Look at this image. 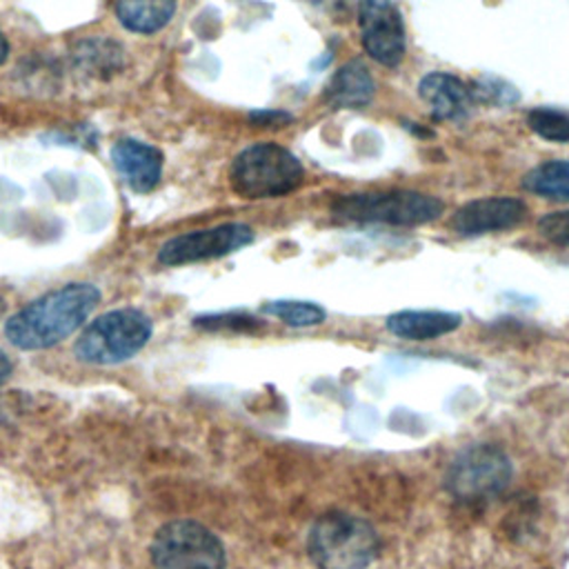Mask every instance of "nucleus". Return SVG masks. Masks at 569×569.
I'll return each mask as SVG.
<instances>
[{
	"mask_svg": "<svg viewBox=\"0 0 569 569\" xmlns=\"http://www.w3.org/2000/svg\"><path fill=\"white\" fill-rule=\"evenodd\" d=\"M460 316L449 311H396L387 318V329L405 340H433L460 327Z\"/></svg>",
	"mask_w": 569,
	"mask_h": 569,
	"instance_id": "13",
	"label": "nucleus"
},
{
	"mask_svg": "<svg viewBox=\"0 0 569 569\" xmlns=\"http://www.w3.org/2000/svg\"><path fill=\"white\" fill-rule=\"evenodd\" d=\"M251 122L256 127H284L293 120L291 113L287 111H276V109H262V111H253L251 116Z\"/></svg>",
	"mask_w": 569,
	"mask_h": 569,
	"instance_id": "22",
	"label": "nucleus"
},
{
	"mask_svg": "<svg viewBox=\"0 0 569 569\" xmlns=\"http://www.w3.org/2000/svg\"><path fill=\"white\" fill-rule=\"evenodd\" d=\"M111 160L120 178L138 193H147L160 182L162 153L147 142L118 140L111 149Z\"/></svg>",
	"mask_w": 569,
	"mask_h": 569,
	"instance_id": "11",
	"label": "nucleus"
},
{
	"mask_svg": "<svg viewBox=\"0 0 569 569\" xmlns=\"http://www.w3.org/2000/svg\"><path fill=\"white\" fill-rule=\"evenodd\" d=\"M262 311L276 316L289 327H313L327 318L320 305L307 300H271L262 307Z\"/></svg>",
	"mask_w": 569,
	"mask_h": 569,
	"instance_id": "17",
	"label": "nucleus"
},
{
	"mask_svg": "<svg viewBox=\"0 0 569 569\" xmlns=\"http://www.w3.org/2000/svg\"><path fill=\"white\" fill-rule=\"evenodd\" d=\"M360 40L369 58L396 67L405 58V22L393 0H360Z\"/></svg>",
	"mask_w": 569,
	"mask_h": 569,
	"instance_id": "9",
	"label": "nucleus"
},
{
	"mask_svg": "<svg viewBox=\"0 0 569 569\" xmlns=\"http://www.w3.org/2000/svg\"><path fill=\"white\" fill-rule=\"evenodd\" d=\"M373 93H376V82L362 60H351L342 64L333 73L331 82L327 84V98L336 107H349V109L367 107Z\"/></svg>",
	"mask_w": 569,
	"mask_h": 569,
	"instance_id": "14",
	"label": "nucleus"
},
{
	"mask_svg": "<svg viewBox=\"0 0 569 569\" xmlns=\"http://www.w3.org/2000/svg\"><path fill=\"white\" fill-rule=\"evenodd\" d=\"M471 98H478L480 102H493V104H511L518 100V93L511 84L498 80V78H482L473 89Z\"/></svg>",
	"mask_w": 569,
	"mask_h": 569,
	"instance_id": "20",
	"label": "nucleus"
},
{
	"mask_svg": "<svg viewBox=\"0 0 569 569\" xmlns=\"http://www.w3.org/2000/svg\"><path fill=\"white\" fill-rule=\"evenodd\" d=\"M333 216L347 222H382L393 227L427 224L445 211L440 198L420 191L349 193L333 202Z\"/></svg>",
	"mask_w": 569,
	"mask_h": 569,
	"instance_id": "5",
	"label": "nucleus"
},
{
	"mask_svg": "<svg viewBox=\"0 0 569 569\" xmlns=\"http://www.w3.org/2000/svg\"><path fill=\"white\" fill-rule=\"evenodd\" d=\"M153 333L151 318L140 309H113L91 320L73 345L80 362L109 367L133 358Z\"/></svg>",
	"mask_w": 569,
	"mask_h": 569,
	"instance_id": "4",
	"label": "nucleus"
},
{
	"mask_svg": "<svg viewBox=\"0 0 569 569\" xmlns=\"http://www.w3.org/2000/svg\"><path fill=\"white\" fill-rule=\"evenodd\" d=\"M527 213V204L520 198L511 196H493V198H476L465 202L451 218V229L458 236L473 238L493 231H505L522 222Z\"/></svg>",
	"mask_w": 569,
	"mask_h": 569,
	"instance_id": "10",
	"label": "nucleus"
},
{
	"mask_svg": "<svg viewBox=\"0 0 569 569\" xmlns=\"http://www.w3.org/2000/svg\"><path fill=\"white\" fill-rule=\"evenodd\" d=\"M196 325L200 327H209V329H218V327H233V329H251L256 327V320L249 316H202L196 318Z\"/></svg>",
	"mask_w": 569,
	"mask_h": 569,
	"instance_id": "21",
	"label": "nucleus"
},
{
	"mask_svg": "<svg viewBox=\"0 0 569 569\" xmlns=\"http://www.w3.org/2000/svg\"><path fill=\"white\" fill-rule=\"evenodd\" d=\"M253 242L251 227L242 222H224L209 229H196L167 240L158 251V262L164 267L189 264L229 256Z\"/></svg>",
	"mask_w": 569,
	"mask_h": 569,
	"instance_id": "8",
	"label": "nucleus"
},
{
	"mask_svg": "<svg viewBox=\"0 0 569 569\" xmlns=\"http://www.w3.org/2000/svg\"><path fill=\"white\" fill-rule=\"evenodd\" d=\"M538 233L562 249H569V209L567 211H553L538 220Z\"/></svg>",
	"mask_w": 569,
	"mask_h": 569,
	"instance_id": "19",
	"label": "nucleus"
},
{
	"mask_svg": "<svg viewBox=\"0 0 569 569\" xmlns=\"http://www.w3.org/2000/svg\"><path fill=\"white\" fill-rule=\"evenodd\" d=\"M7 56H9V42H7V38L0 33V64L7 60Z\"/></svg>",
	"mask_w": 569,
	"mask_h": 569,
	"instance_id": "24",
	"label": "nucleus"
},
{
	"mask_svg": "<svg viewBox=\"0 0 569 569\" xmlns=\"http://www.w3.org/2000/svg\"><path fill=\"white\" fill-rule=\"evenodd\" d=\"M11 371H13V365H11V360H9V356L0 349V385L2 382H7L9 380V376H11Z\"/></svg>",
	"mask_w": 569,
	"mask_h": 569,
	"instance_id": "23",
	"label": "nucleus"
},
{
	"mask_svg": "<svg viewBox=\"0 0 569 569\" xmlns=\"http://www.w3.org/2000/svg\"><path fill=\"white\" fill-rule=\"evenodd\" d=\"M178 0H116L120 24L136 33H156L173 16Z\"/></svg>",
	"mask_w": 569,
	"mask_h": 569,
	"instance_id": "15",
	"label": "nucleus"
},
{
	"mask_svg": "<svg viewBox=\"0 0 569 569\" xmlns=\"http://www.w3.org/2000/svg\"><path fill=\"white\" fill-rule=\"evenodd\" d=\"M300 160L276 142H258L242 149L229 169L231 189L249 200L280 198L302 184Z\"/></svg>",
	"mask_w": 569,
	"mask_h": 569,
	"instance_id": "3",
	"label": "nucleus"
},
{
	"mask_svg": "<svg viewBox=\"0 0 569 569\" xmlns=\"http://www.w3.org/2000/svg\"><path fill=\"white\" fill-rule=\"evenodd\" d=\"M153 569H224L222 540L202 522L180 518L162 525L149 547Z\"/></svg>",
	"mask_w": 569,
	"mask_h": 569,
	"instance_id": "6",
	"label": "nucleus"
},
{
	"mask_svg": "<svg viewBox=\"0 0 569 569\" xmlns=\"http://www.w3.org/2000/svg\"><path fill=\"white\" fill-rule=\"evenodd\" d=\"M420 98L438 120H460L469 113L471 89L456 76L445 71L427 73L418 84Z\"/></svg>",
	"mask_w": 569,
	"mask_h": 569,
	"instance_id": "12",
	"label": "nucleus"
},
{
	"mask_svg": "<svg viewBox=\"0 0 569 569\" xmlns=\"http://www.w3.org/2000/svg\"><path fill=\"white\" fill-rule=\"evenodd\" d=\"M529 129L551 142H569V116L558 109L536 107L527 113Z\"/></svg>",
	"mask_w": 569,
	"mask_h": 569,
	"instance_id": "18",
	"label": "nucleus"
},
{
	"mask_svg": "<svg viewBox=\"0 0 569 569\" xmlns=\"http://www.w3.org/2000/svg\"><path fill=\"white\" fill-rule=\"evenodd\" d=\"M522 187L540 198L569 202V160H549L522 178Z\"/></svg>",
	"mask_w": 569,
	"mask_h": 569,
	"instance_id": "16",
	"label": "nucleus"
},
{
	"mask_svg": "<svg viewBox=\"0 0 569 569\" xmlns=\"http://www.w3.org/2000/svg\"><path fill=\"white\" fill-rule=\"evenodd\" d=\"M307 547L318 569H369L380 553V538L369 520L327 511L311 525Z\"/></svg>",
	"mask_w": 569,
	"mask_h": 569,
	"instance_id": "2",
	"label": "nucleus"
},
{
	"mask_svg": "<svg viewBox=\"0 0 569 569\" xmlns=\"http://www.w3.org/2000/svg\"><path fill=\"white\" fill-rule=\"evenodd\" d=\"M98 302L100 289L96 284H62L13 313L4 325V336L22 351L49 349L78 331Z\"/></svg>",
	"mask_w": 569,
	"mask_h": 569,
	"instance_id": "1",
	"label": "nucleus"
},
{
	"mask_svg": "<svg viewBox=\"0 0 569 569\" xmlns=\"http://www.w3.org/2000/svg\"><path fill=\"white\" fill-rule=\"evenodd\" d=\"M511 480L509 456L493 445H469L456 453L447 473L445 487L460 500L493 498L507 489Z\"/></svg>",
	"mask_w": 569,
	"mask_h": 569,
	"instance_id": "7",
	"label": "nucleus"
}]
</instances>
